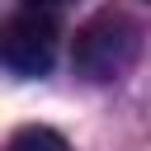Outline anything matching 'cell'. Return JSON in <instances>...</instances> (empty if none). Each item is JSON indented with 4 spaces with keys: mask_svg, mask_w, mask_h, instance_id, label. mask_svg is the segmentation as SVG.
<instances>
[{
    "mask_svg": "<svg viewBox=\"0 0 151 151\" xmlns=\"http://www.w3.org/2000/svg\"><path fill=\"white\" fill-rule=\"evenodd\" d=\"M142 52V28L118 14V9H104L94 14L80 33H76V47H71V61L85 80H118Z\"/></svg>",
    "mask_w": 151,
    "mask_h": 151,
    "instance_id": "cell-1",
    "label": "cell"
},
{
    "mask_svg": "<svg viewBox=\"0 0 151 151\" xmlns=\"http://www.w3.org/2000/svg\"><path fill=\"white\" fill-rule=\"evenodd\" d=\"M57 57V24L38 9H19L0 19V61L19 76H42Z\"/></svg>",
    "mask_w": 151,
    "mask_h": 151,
    "instance_id": "cell-2",
    "label": "cell"
},
{
    "mask_svg": "<svg viewBox=\"0 0 151 151\" xmlns=\"http://www.w3.org/2000/svg\"><path fill=\"white\" fill-rule=\"evenodd\" d=\"M5 151H71V146H66V137L52 132V127H19V132L5 142Z\"/></svg>",
    "mask_w": 151,
    "mask_h": 151,
    "instance_id": "cell-3",
    "label": "cell"
},
{
    "mask_svg": "<svg viewBox=\"0 0 151 151\" xmlns=\"http://www.w3.org/2000/svg\"><path fill=\"white\" fill-rule=\"evenodd\" d=\"M33 5H61V0H33Z\"/></svg>",
    "mask_w": 151,
    "mask_h": 151,
    "instance_id": "cell-4",
    "label": "cell"
}]
</instances>
